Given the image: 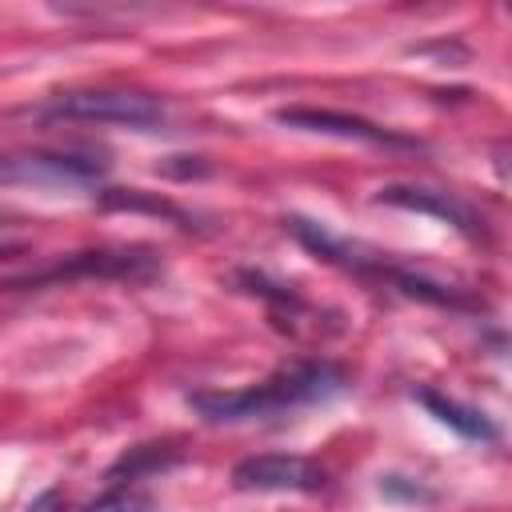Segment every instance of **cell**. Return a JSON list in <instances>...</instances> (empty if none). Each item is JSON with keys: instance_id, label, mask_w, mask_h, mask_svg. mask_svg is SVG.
I'll return each mask as SVG.
<instances>
[{"instance_id": "8", "label": "cell", "mask_w": 512, "mask_h": 512, "mask_svg": "<svg viewBox=\"0 0 512 512\" xmlns=\"http://www.w3.org/2000/svg\"><path fill=\"white\" fill-rule=\"evenodd\" d=\"M416 400H420L440 424H448L452 432H460L464 440H496V436H500L496 424H492L480 408H468V404H460V400H452V396H440V392H432V388H420Z\"/></svg>"}, {"instance_id": "5", "label": "cell", "mask_w": 512, "mask_h": 512, "mask_svg": "<svg viewBox=\"0 0 512 512\" xmlns=\"http://www.w3.org/2000/svg\"><path fill=\"white\" fill-rule=\"evenodd\" d=\"M324 484V468L292 452H260L232 468V488L240 492H320Z\"/></svg>"}, {"instance_id": "9", "label": "cell", "mask_w": 512, "mask_h": 512, "mask_svg": "<svg viewBox=\"0 0 512 512\" xmlns=\"http://www.w3.org/2000/svg\"><path fill=\"white\" fill-rule=\"evenodd\" d=\"M180 456L168 448V444H140V448H132V452H124L116 464H112V480H140V476H148V472H164V468H172Z\"/></svg>"}, {"instance_id": "10", "label": "cell", "mask_w": 512, "mask_h": 512, "mask_svg": "<svg viewBox=\"0 0 512 512\" xmlns=\"http://www.w3.org/2000/svg\"><path fill=\"white\" fill-rule=\"evenodd\" d=\"M100 208H120V212H152V216H168L176 224H184L188 216L164 200V196H152V192H140V188H108L100 192Z\"/></svg>"}, {"instance_id": "12", "label": "cell", "mask_w": 512, "mask_h": 512, "mask_svg": "<svg viewBox=\"0 0 512 512\" xmlns=\"http://www.w3.org/2000/svg\"><path fill=\"white\" fill-rule=\"evenodd\" d=\"M380 492H384V496H400V500H432V492L420 488V484L408 480V476H384V480H380Z\"/></svg>"}, {"instance_id": "3", "label": "cell", "mask_w": 512, "mask_h": 512, "mask_svg": "<svg viewBox=\"0 0 512 512\" xmlns=\"http://www.w3.org/2000/svg\"><path fill=\"white\" fill-rule=\"evenodd\" d=\"M108 160L92 152H60V148H16L0 152V184H32V188H84L100 184Z\"/></svg>"}, {"instance_id": "2", "label": "cell", "mask_w": 512, "mask_h": 512, "mask_svg": "<svg viewBox=\"0 0 512 512\" xmlns=\"http://www.w3.org/2000/svg\"><path fill=\"white\" fill-rule=\"evenodd\" d=\"M40 116L48 120H88V124H120L136 132H152L164 124V104L144 92L124 88H84V92H60L52 96Z\"/></svg>"}, {"instance_id": "1", "label": "cell", "mask_w": 512, "mask_h": 512, "mask_svg": "<svg viewBox=\"0 0 512 512\" xmlns=\"http://www.w3.org/2000/svg\"><path fill=\"white\" fill-rule=\"evenodd\" d=\"M344 388V376L332 364H292L276 372L264 384L236 388V392H192L188 408H196L212 424H236V420H264L300 404L328 400Z\"/></svg>"}, {"instance_id": "4", "label": "cell", "mask_w": 512, "mask_h": 512, "mask_svg": "<svg viewBox=\"0 0 512 512\" xmlns=\"http://www.w3.org/2000/svg\"><path fill=\"white\" fill-rule=\"evenodd\" d=\"M160 272V256L152 248H116V252H76L44 272H32L16 284L40 288V284H56V280H152Z\"/></svg>"}, {"instance_id": "6", "label": "cell", "mask_w": 512, "mask_h": 512, "mask_svg": "<svg viewBox=\"0 0 512 512\" xmlns=\"http://www.w3.org/2000/svg\"><path fill=\"white\" fill-rule=\"evenodd\" d=\"M276 120L288 124V128L320 132V136H336V140H360V144H376V148H416L412 136H400L392 128H380L372 120L344 116V112H332V108H280Z\"/></svg>"}, {"instance_id": "13", "label": "cell", "mask_w": 512, "mask_h": 512, "mask_svg": "<svg viewBox=\"0 0 512 512\" xmlns=\"http://www.w3.org/2000/svg\"><path fill=\"white\" fill-rule=\"evenodd\" d=\"M4 220H8V216H4V212H0V228H4Z\"/></svg>"}, {"instance_id": "11", "label": "cell", "mask_w": 512, "mask_h": 512, "mask_svg": "<svg viewBox=\"0 0 512 512\" xmlns=\"http://www.w3.org/2000/svg\"><path fill=\"white\" fill-rule=\"evenodd\" d=\"M84 512H152V500H148L140 488H128V484H120V488L104 492L100 500H92Z\"/></svg>"}, {"instance_id": "7", "label": "cell", "mask_w": 512, "mask_h": 512, "mask_svg": "<svg viewBox=\"0 0 512 512\" xmlns=\"http://www.w3.org/2000/svg\"><path fill=\"white\" fill-rule=\"evenodd\" d=\"M380 204H392V208H408V212H424V216H436L444 224H452L456 232L464 236H480V220L472 216L468 204H460L452 192H436V188H412V184H388L376 192Z\"/></svg>"}]
</instances>
